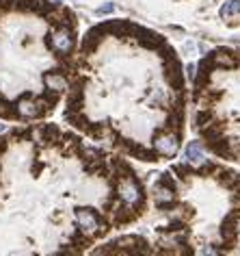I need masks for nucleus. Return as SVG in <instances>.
I'll use <instances>...</instances> for the list:
<instances>
[{
	"label": "nucleus",
	"instance_id": "423d86ee",
	"mask_svg": "<svg viewBox=\"0 0 240 256\" xmlns=\"http://www.w3.org/2000/svg\"><path fill=\"white\" fill-rule=\"evenodd\" d=\"M234 13H240V0H227L221 7V18H229Z\"/></svg>",
	"mask_w": 240,
	"mask_h": 256
},
{
	"label": "nucleus",
	"instance_id": "39448f33",
	"mask_svg": "<svg viewBox=\"0 0 240 256\" xmlns=\"http://www.w3.org/2000/svg\"><path fill=\"white\" fill-rule=\"evenodd\" d=\"M186 161L193 165H203L206 163V154H203L201 145H199V141H191L186 148Z\"/></svg>",
	"mask_w": 240,
	"mask_h": 256
},
{
	"label": "nucleus",
	"instance_id": "20e7f679",
	"mask_svg": "<svg viewBox=\"0 0 240 256\" xmlns=\"http://www.w3.org/2000/svg\"><path fill=\"white\" fill-rule=\"evenodd\" d=\"M43 83H46V87L52 89L57 96L67 87V78H65V74H59V72H48L46 76H43Z\"/></svg>",
	"mask_w": 240,
	"mask_h": 256
},
{
	"label": "nucleus",
	"instance_id": "f257e3e1",
	"mask_svg": "<svg viewBox=\"0 0 240 256\" xmlns=\"http://www.w3.org/2000/svg\"><path fill=\"white\" fill-rule=\"evenodd\" d=\"M119 200H121L126 207H141L143 204V189H141V183L137 180V176L130 174H123L119 178Z\"/></svg>",
	"mask_w": 240,
	"mask_h": 256
},
{
	"label": "nucleus",
	"instance_id": "7ed1b4c3",
	"mask_svg": "<svg viewBox=\"0 0 240 256\" xmlns=\"http://www.w3.org/2000/svg\"><path fill=\"white\" fill-rule=\"evenodd\" d=\"M180 133H167V135H160L154 141V150L160 157H173L180 148Z\"/></svg>",
	"mask_w": 240,
	"mask_h": 256
},
{
	"label": "nucleus",
	"instance_id": "6e6552de",
	"mask_svg": "<svg viewBox=\"0 0 240 256\" xmlns=\"http://www.w3.org/2000/svg\"><path fill=\"white\" fill-rule=\"evenodd\" d=\"M113 11H115V4L113 2H106V4H102V7L98 9V13H102V16H104V13H113Z\"/></svg>",
	"mask_w": 240,
	"mask_h": 256
},
{
	"label": "nucleus",
	"instance_id": "0eeeda50",
	"mask_svg": "<svg viewBox=\"0 0 240 256\" xmlns=\"http://www.w3.org/2000/svg\"><path fill=\"white\" fill-rule=\"evenodd\" d=\"M195 256H219V250L214 245H203V248H199V252Z\"/></svg>",
	"mask_w": 240,
	"mask_h": 256
},
{
	"label": "nucleus",
	"instance_id": "f8f14e48",
	"mask_svg": "<svg viewBox=\"0 0 240 256\" xmlns=\"http://www.w3.org/2000/svg\"><path fill=\"white\" fill-rule=\"evenodd\" d=\"M238 233H240V228H238Z\"/></svg>",
	"mask_w": 240,
	"mask_h": 256
},
{
	"label": "nucleus",
	"instance_id": "f03ea898",
	"mask_svg": "<svg viewBox=\"0 0 240 256\" xmlns=\"http://www.w3.org/2000/svg\"><path fill=\"white\" fill-rule=\"evenodd\" d=\"M74 217H76L80 228H82L87 234H91V237L102 234L104 230H106V224L102 222V217H100L93 209H76L74 210Z\"/></svg>",
	"mask_w": 240,
	"mask_h": 256
},
{
	"label": "nucleus",
	"instance_id": "9b49d317",
	"mask_svg": "<svg viewBox=\"0 0 240 256\" xmlns=\"http://www.w3.org/2000/svg\"><path fill=\"white\" fill-rule=\"evenodd\" d=\"M54 2H61V0H54Z\"/></svg>",
	"mask_w": 240,
	"mask_h": 256
},
{
	"label": "nucleus",
	"instance_id": "9d476101",
	"mask_svg": "<svg viewBox=\"0 0 240 256\" xmlns=\"http://www.w3.org/2000/svg\"><path fill=\"white\" fill-rule=\"evenodd\" d=\"M2 130H4V126H2V124H0V133H2Z\"/></svg>",
	"mask_w": 240,
	"mask_h": 256
},
{
	"label": "nucleus",
	"instance_id": "1a4fd4ad",
	"mask_svg": "<svg viewBox=\"0 0 240 256\" xmlns=\"http://www.w3.org/2000/svg\"><path fill=\"white\" fill-rule=\"evenodd\" d=\"M186 74H188V78H191V80L195 78V65H193V63L186 68Z\"/></svg>",
	"mask_w": 240,
	"mask_h": 256
}]
</instances>
